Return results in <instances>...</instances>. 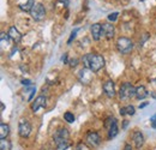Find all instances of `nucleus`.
Segmentation results:
<instances>
[{
  "mask_svg": "<svg viewBox=\"0 0 156 150\" xmlns=\"http://www.w3.org/2000/svg\"><path fill=\"white\" fill-rule=\"evenodd\" d=\"M7 35L10 36L11 40H13L15 42H20V38H22V35H20V33L18 31V29H17L16 27H11V28L9 29Z\"/></svg>",
  "mask_w": 156,
  "mask_h": 150,
  "instance_id": "14",
  "label": "nucleus"
},
{
  "mask_svg": "<svg viewBox=\"0 0 156 150\" xmlns=\"http://www.w3.org/2000/svg\"><path fill=\"white\" fill-rule=\"evenodd\" d=\"M119 97L122 101H127V100H130L132 97H136V88L131 83H124L120 87Z\"/></svg>",
  "mask_w": 156,
  "mask_h": 150,
  "instance_id": "2",
  "label": "nucleus"
},
{
  "mask_svg": "<svg viewBox=\"0 0 156 150\" xmlns=\"http://www.w3.org/2000/svg\"><path fill=\"white\" fill-rule=\"evenodd\" d=\"M77 33H78V28H76V29H73V30H72V33H71V35H70V38H69V41H67V43H69V45L75 40L76 35H77Z\"/></svg>",
  "mask_w": 156,
  "mask_h": 150,
  "instance_id": "24",
  "label": "nucleus"
},
{
  "mask_svg": "<svg viewBox=\"0 0 156 150\" xmlns=\"http://www.w3.org/2000/svg\"><path fill=\"white\" fill-rule=\"evenodd\" d=\"M102 35L106 38H113L115 35V28L111 23H105L102 24Z\"/></svg>",
  "mask_w": 156,
  "mask_h": 150,
  "instance_id": "11",
  "label": "nucleus"
},
{
  "mask_svg": "<svg viewBox=\"0 0 156 150\" xmlns=\"http://www.w3.org/2000/svg\"><path fill=\"white\" fill-rule=\"evenodd\" d=\"M22 84L28 87V85H31V82H30L29 79H23V80H22Z\"/></svg>",
  "mask_w": 156,
  "mask_h": 150,
  "instance_id": "27",
  "label": "nucleus"
},
{
  "mask_svg": "<svg viewBox=\"0 0 156 150\" xmlns=\"http://www.w3.org/2000/svg\"><path fill=\"white\" fill-rule=\"evenodd\" d=\"M5 109V105L4 103H1V111H4Z\"/></svg>",
  "mask_w": 156,
  "mask_h": 150,
  "instance_id": "36",
  "label": "nucleus"
},
{
  "mask_svg": "<svg viewBox=\"0 0 156 150\" xmlns=\"http://www.w3.org/2000/svg\"><path fill=\"white\" fill-rule=\"evenodd\" d=\"M120 115H126V111H125V107H122V108H120Z\"/></svg>",
  "mask_w": 156,
  "mask_h": 150,
  "instance_id": "32",
  "label": "nucleus"
},
{
  "mask_svg": "<svg viewBox=\"0 0 156 150\" xmlns=\"http://www.w3.org/2000/svg\"><path fill=\"white\" fill-rule=\"evenodd\" d=\"M150 123H151L153 129H156V114H154V115L150 118Z\"/></svg>",
  "mask_w": 156,
  "mask_h": 150,
  "instance_id": "26",
  "label": "nucleus"
},
{
  "mask_svg": "<svg viewBox=\"0 0 156 150\" xmlns=\"http://www.w3.org/2000/svg\"><path fill=\"white\" fill-rule=\"evenodd\" d=\"M148 90L145 89V87H143V85H139V87H137L136 88V97L138 100H144L145 97H148Z\"/></svg>",
  "mask_w": 156,
  "mask_h": 150,
  "instance_id": "15",
  "label": "nucleus"
},
{
  "mask_svg": "<svg viewBox=\"0 0 156 150\" xmlns=\"http://www.w3.org/2000/svg\"><path fill=\"white\" fill-rule=\"evenodd\" d=\"M46 106H47V97L44 95H40L31 103V109H33V112H37L40 108H44Z\"/></svg>",
  "mask_w": 156,
  "mask_h": 150,
  "instance_id": "9",
  "label": "nucleus"
},
{
  "mask_svg": "<svg viewBox=\"0 0 156 150\" xmlns=\"http://www.w3.org/2000/svg\"><path fill=\"white\" fill-rule=\"evenodd\" d=\"M118 16H119L118 12H113V13L108 15V20H109V22H115L118 19Z\"/></svg>",
  "mask_w": 156,
  "mask_h": 150,
  "instance_id": "25",
  "label": "nucleus"
},
{
  "mask_svg": "<svg viewBox=\"0 0 156 150\" xmlns=\"http://www.w3.org/2000/svg\"><path fill=\"white\" fill-rule=\"evenodd\" d=\"M35 93H36V89L34 88V89H33V91H31V95L29 96V101H31V100H33V96H34V94H35Z\"/></svg>",
  "mask_w": 156,
  "mask_h": 150,
  "instance_id": "31",
  "label": "nucleus"
},
{
  "mask_svg": "<svg viewBox=\"0 0 156 150\" xmlns=\"http://www.w3.org/2000/svg\"><path fill=\"white\" fill-rule=\"evenodd\" d=\"M35 4H36V2H35V0H28V2H27V4H20V10H23V11H25V12H30Z\"/></svg>",
  "mask_w": 156,
  "mask_h": 150,
  "instance_id": "17",
  "label": "nucleus"
},
{
  "mask_svg": "<svg viewBox=\"0 0 156 150\" xmlns=\"http://www.w3.org/2000/svg\"><path fill=\"white\" fill-rule=\"evenodd\" d=\"M140 1H143V0H140Z\"/></svg>",
  "mask_w": 156,
  "mask_h": 150,
  "instance_id": "37",
  "label": "nucleus"
},
{
  "mask_svg": "<svg viewBox=\"0 0 156 150\" xmlns=\"http://www.w3.org/2000/svg\"><path fill=\"white\" fill-rule=\"evenodd\" d=\"M18 133L22 138H28L31 133V124L28 119L22 118L18 123Z\"/></svg>",
  "mask_w": 156,
  "mask_h": 150,
  "instance_id": "5",
  "label": "nucleus"
},
{
  "mask_svg": "<svg viewBox=\"0 0 156 150\" xmlns=\"http://www.w3.org/2000/svg\"><path fill=\"white\" fill-rule=\"evenodd\" d=\"M53 139H54L55 145L59 144V143L69 141L70 139V133L67 131V129H59V130H57L54 136H53Z\"/></svg>",
  "mask_w": 156,
  "mask_h": 150,
  "instance_id": "8",
  "label": "nucleus"
},
{
  "mask_svg": "<svg viewBox=\"0 0 156 150\" xmlns=\"http://www.w3.org/2000/svg\"><path fill=\"white\" fill-rule=\"evenodd\" d=\"M0 38H1V45H2V46H4L5 43H6V45H9V38H10V36H9V35H6L5 33H1Z\"/></svg>",
  "mask_w": 156,
  "mask_h": 150,
  "instance_id": "23",
  "label": "nucleus"
},
{
  "mask_svg": "<svg viewBox=\"0 0 156 150\" xmlns=\"http://www.w3.org/2000/svg\"><path fill=\"white\" fill-rule=\"evenodd\" d=\"M126 126H127V120H124V126H122V127H124V129H125V127H126Z\"/></svg>",
  "mask_w": 156,
  "mask_h": 150,
  "instance_id": "35",
  "label": "nucleus"
},
{
  "mask_svg": "<svg viewBox=\"0 0 156 150\" xmlns=\"http://www.w3.org/2000/svg\"><path fill=\"white\" fill-rule=\"evenodd\" d=\"M75 150H90V149H89V147H88L85 143L79 142V143H77V145H76Z\"/></svg>",
  "mask_w": 156,
  "mask_h": 150,
  "instance_id": "22",
  "label": "nucleus"
},
{
  "mask_svg": "<svg viewBox=\"0 0 156 150\" xmlns=\"http://www.w3.org/2000/svg\"><path fill=\"white\" fill-rule=\"evenodd\" d=\"M30 15H31V17L35 19V20H42V19L44 18V16H46L44 6L42 4H40V2L35 4L34 7L30 11Z\"/></svg>",
  "mask_w": 156,
  "mask_h": 150,
  "instance_id": "6",
  "label": "nucleus"
},
{
  "mask_svg": "<svg viewBox=\"0 0 156 150\" xmlns=\"http://www.w3.org/2000/svg\"><path fill=\"white\" fill-rule=\"evenodd\" d=\"M102 89H103V93L106 94V96L108 97H114L115 96V87H114V82L113 80H107L103 83L102 85Z\"/></svg>",
  "mask_w": 156,
  "mask_h": 150,
  "instance_id": "10",
  "label": "nucleus"
},
{
  "mask_svg": "<svg viewBox=\"0 0 156 150\" xmlns=\"http://www.w3.org/2000/svg\"><path fill=\"white\" fill-rule=\"evenodd\" d=\"M77 62H78L77 59H73V60H71V61H70V66H71V67H75V66L77 65Z\"/></svg>",
  "mask_w": 156,
  "mask_h": 150,
  "instance_id": "28",
  "label": "nucleus"
},
{
  "mask_svg": "<svg viewBox=\"0 0 156 150\" xmlns=\"http://www.w3.org/2000/svg\"><path fill=\"white\" fill-rule=\"evenodd\" d=\"M10 133V126L7 124H0V139H6Z\"/></svg>",
  "mask_w": 156,
  "mask_h": 150,
  "instance_id": "16",
  "label": "nucleus"
},
{
  "mask_svg": "<svg viewBox=\"0 0 156 150\" xmlns=\"http://www.w3.org/2000/svg\"><path fill=\"white\" fill-rule=\"evenodd\" d=\"M64 119H65V121H67V123H70V124L75 123V120H76V118H75L73 113H71V112L65 113V114H64Z\"/></svg>",
  "mask_w": 156,
  "mask_h": 150,
  "instance_id": "19",
  "label": "nucleus"
},
{
  "mask_svg": "<svg viewBox=\"0 0 156 150\" xmlns=\"http://www.w3.org/2000/svg\"><path fill=\"white\" fill-rule=\"evenodd\" d=\"M105 127L108 132V139H112L119 133V127H118V121L114 116H109L105 121Z\"/></svg>",
  "mask_w": 156,
  "mask_h": 150,
  "instance_id": "4",
  "label": "nucleus"
},
{
  "mask_svg": "<svg viewBox=\"0 0 156 150\" xmlns=\"http://www.w3.org/2000/svg\"><path fill=\"white\" fill-rule=\"evenodd\" d=\"M133 42L127 38H119L117 41V48L121 54H129L133 49Z\"/></svg>",
  "mask_w": 156,
  "mask_h": 150,
  "instance_id": "3",
  "label": "nucleus"
},
{
  "mask_svg": "<svg viewBox=\"0 0 156 150\" xmlns=\"http://www.w3.org/2000/svg\"><path fill=\"white\" fill-rule=\"evenodd\" d=\"M83 65L85 69L90 70L91 72H98L103 66H105V59L103 56L100 54H93V53H88L83 56L82 59Z\"/></svg>",
  "mask_w": 156,
  "mask_h": 150,
  "instance_id": "1",
  "label": "nucleus"
},
{
  "mask_svg": "<svg viewBox=\"0 0 156 150\" xmlns=\"http://www.w3.org/2000/svg\"><path fill=\"white\" fill-rule=\"evenodd\" d=\"M0 149L1 150H11V142L6 139H1L0 141Z\"/></svg>",
  "mask_w": 156,
  "mask_h": 150,
  "instance_id": "18",
  "label": "nucleus"
},
{
  "mask_svg": "<svg viewBox=\"0 0 156 150\" xmlns=\"http://www.w3.org/2000/svg\"><path fill=\"white\" fill-rule=\"evenodd\" d=\"M69 149H70V142L69 141L57 144V150H69Z\"/></svg>",
  "mask_w": 156,
  "mask_h": 150,
  "instance_id": "20",
  "label": "nucleus"
},
{
  "mask_svg": "<svg viewBox=\"0 0 156 150\" xmlns=\"http://www.w3.org/2000/svg\"><path fill=\"white\" fill-rule=\"evenodd\" d=\"M85 141H87V144H89L90 147L95 148V147H98L101 144V137L98 132L95 131H90L87 133L85 136Z\"/></svg>",
  "mask_w": 156,
  "mask_h": 150,
  "instance_id": "7",
  "label": "nucleus"
},
{
  "mask_svg": "<svg viewBox=\"0 0 156 150\" xmlns=\"http://www.w3.org/2000/svg\"><path fill=\"white\" fill-rule=\"evenodd\" d=\"M145 106H148V102H145V103L140 105V106H139V108H143V107H145Z\"/></svg>",
  "mask_w": 156,
  "mask_h": 150,
  "instance_id": "34",
  "label": "nucleus"
},
{
  "mask_svg": "<svg viewBox=\"0 0 156 150\" xmlns=\"http://www.w3.org/2000/svg\"><path fill=\"white\" fill-rule=\"evenodd\" d=\"M61 60H62V61H64L65 64H67V54H66V53H65L64 55L61 56Z\"/></svg>",
  "mask_w": 156,
  "mask_h": 150,
  "instance_id": "30",
  "label": "nucleus"
},
{
  "mask_svg": "<svg viewBox=\"0 0 156 150\" xmlns=\"http://www.w3.org/2000/svg\"><path fill=\"white\" fill-rule=\"evenodd\" d=\"M124 150H133V149H132V145L130 143H126L125 147H124Z\"/></svg>",
  "mask_w": 156,
  "mask_h": 150,
  "instance_id": "29",
  "label": "nucleus"
},
{
  "mask_svg": "<svg viewBox=\"0 0 156 150\" xmlns=\"http://www.w3.org/2000/svg\"><path fill=\"white\" fill-rule=\"evenodd\" d=\"M90 31H91V35H93V38L95 41H98L101 36H102V25L100 23H95L91 25L90 28Z\"/></svg>",
  "mask_w": 156,
  "mask_h": 150,
  "instance_id": "12",
  "label": "nucleus"
},
{
  "mask_svg": "<svg viewBox=\"0 0 156 150\" xmlns=\"http://www.w3.org/2000/svg\"><path fill=\"white\" fill-rule=\"evenodd\" d=\"M132 139H133V143H135V147L137 149H140L144 144V136L140 131H135L133 132V136H132Z\"/></svg>",
  "mask_w": 156,
  "mask_h": 150,
  "instance_id": "13",
  "label": "nucleus"
},
{
  "mask_svg": "<svg viewBox=\"0 0 156 150\" xmlns=\"http://www.w3.org/2000/svg\"><path fill=\"white\" fill-rule=\"evenodd\" d=\"M125 111H126V114H127V115H135L136 108H135L132 105H129V106L125 107Z\"/></svg>",
  "mask_w": 156,
  "mask_h": 150,
  "instance_id": "21",
  "label": "nucleus"
},
{
  "mask_svg": "<svg viewBox=\"0 0 156 150\" xmlns=\"http://www.w3.org/2000/svg\"><path fill=\"white\" fill-rule=\"evenodd\" d=\"M65 6H69V0H60Z\"/></svg>",
  "mask_w": 156,
  "mask_h": 150,
  "instance_id": "33",
  "label": "nucleus"
}]
</instances>
